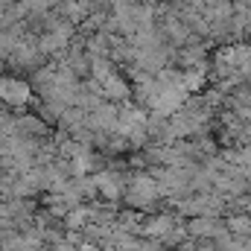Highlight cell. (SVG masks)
Returning <instances> with one entry per match:
<instances>
[{
	"label": "cell",
	"instance_id": "1",
	"mask_svg": "<svg viewBox=\"0 0 251 251\" xmlns=\"http://www.w3.org/2000/svg\"><path fill=\"white\" fill-rule=\"evenodd\" d=\"M102 94L111 97V100H126L128 97V85H126V79H120V76H105L102 79Z\"/></svg>",
	"mask_w": 251,
	"mask_h": 251
},
{
	"label": "cell",
	"instance_id": "2",
	"mask_svg": "<svg viewBox=\"0 0 251 251\" xmlns=\"http://www.w3.org/2000/svg\"><path fill=\"white\" fill-rule=\"evenodd\" d=\"M231 228H234V231H251V219L237 216V219H231Z\"/></svg>",
	"mask_w": 251,
	"mask_h": 251
},
{
	"label": "cell",
	"instance_id": "3",
	"mask_svg": "<svg viewBox=\"0 0 251 251\" xmlns=\"http://www.w3.org/2000/svg\"><path fill=\"white\" fill-rule=\"evenodd\" d=\"M249 50H251V38H249Z\"/></svg>",
	"mask_w": 251,
	"mask_h": 251
}]
</instances>
